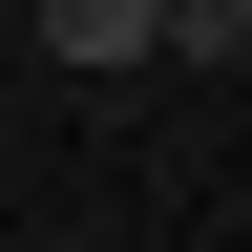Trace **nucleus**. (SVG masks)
Here are the masks:
<instances>
[{
  "instance_id": "f257e3e1",
  "label": "nucleus",
  "mask_w": 252,
  "mask_h": 252,
  "mask_svg": "<svg viewBox=\"0 0 252 252\" xmlns=\"http://www.w3.org/2000/svg\"><path fill=\"white\" fill-rule=\"evenodd\" d=\"M42 63L126 84V63H168V0H42Z\"/></svg>"
}]
</instances>
